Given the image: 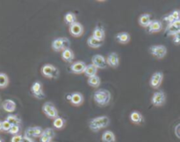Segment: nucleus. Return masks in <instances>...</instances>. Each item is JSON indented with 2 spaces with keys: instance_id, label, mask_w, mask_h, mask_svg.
Returning <instances> with one entry per match:
<instances>
[{
  "instance_id": "obj_39",
  "label": "nucleus",
  "mask_w": 180,
  "mask_h": 142,
  "mask_svg": "<svg viewBox=\"0 0 180 142\" xmlns=\"http://www.w3.org/2000/svg\"><path fill=\"white\" fill-rule=\"evenodd\" d=\"M51 140H52V138L43 135V134L40 138V142H51Z\"/></svg>"
},
{
  "instance_id": "obj_27",
  "label": "nucleus",
  "mask_w": 180,
  "mask_h": 142,
  "mask_svg": "<svg viewBox=\"0 0 180 142\" xmlns=\"http://www.w3.org/2000/svg\"><path fill=\"white\" fill-rule=\"evenodd\" d=\"M87 83L89 85L92 86L93 88H99L101 81H100V78L98 75H95V76H92V77H90L88 79Z\"/></svg>"
},
{
  "instance_id": "obj_8",
  "label": "nucleus",
  "mask_w": 180,
  "mask_h": 142,
  "mask_svg": "<svg viewBox=\"0 0 180 142\" xmlns=\"http://www.w3.org/2000/svg\"><path fill=\"white\" fill-rule=\"evenodd\" d=\"M43 133V129L40 126H34V127H29L25 132V136L27 138L34 139V138H41V136Z\"/></svg>"
},
{
  "instance_id": "obj_13",
  "label": "nucleus",
  "mask_w": 180,
  "mask_h": 142,
  "mask_svg": "<svg viewBox=\"0 0 180 142\" xmlns=\"http://www.w3.org/2000/svg\"><path fill=\"white\" fill-rule=\"evenodd\" d=\"M70 33L74 37H80L84 34V27L81 23L76 22L70 26Z\"/></svg>"
},
{
  "instance_id": "obj_28",
  "label": "nucleus",
  "mask_w": 180,
  "mask_h": 142,
  "mask_svg": "<svg viewBox=\"0 0 180 142\" xmlns=\"http://www.w3.org/2000/svg\"><path fill=\"white\" fill-rule=\"evenodd\" d=\"M65 123H66V121H65L64 119L58 117L57 119L54 120L53 125H54V127H55V128H56V129H62V128H63L64 127Z\"/></svg>"
},
{
  "instance_id": "obj_18",
  "label": "nucleus",
  "mask_w": 180,
  "mask_h": 142,
  "mask_svg": "<svg viewBox=\"0 0 180 142\" xmlns=\"http://www.w3.org/2000/svg\"><path fill=\"white\" fill-rule=\"evenodd\" d=\"M92 36L94 37L95 39H97V40L103 41L104 39H105V31H104V29L102 28V27H100V26H96L95 29L93 30Z\"/></svg>"
},
{
  "instance_id": "obj_30",
  "label": "nucleus",
  "mask_w": 180,
  "mask_h": 142,
  "mask_svg": "<svg viewBox=\"0 0 180 142\" xmlns=\"http://www.w3.org/2000/svg\"><path fill=\"white\" fill-rule=\"evenodd\" d=\"M6 120L12 125H19L20 124V120L15 115H9L6 118Z\"/></svg>"
},
{
  "instance_id": "obj_4",
  "label": "nucleus",
  "mask_w": 180,
  "mask_h": 142,
  "mask_svg": "<svg viewBox=\"0 0 180 142\" xmlns=\"http://www.w3.org/2000/svg\"><path fill=\"white\" fill-rule=\"evenodd\" d=\"M41 73L45 77L56 79L59 76V69L54 65L45 64L41 68Z\"/></svg>"
},
{
  "instance_id": "obj_1",
  "label": "nucleus",
  "mask_w": 180,
  "mask_h": 142,
  "mask_svg": "<svg viewBox=\"0 0 180 142\" xmlns=\"http://www.w3.org/2000/svg\"><path fill=\"white\" fill-rule=\"evenodd\" d=\"M93 99L99 106H105L111 101L110 91L105 89H99L93 93Z\"/></svg>"
},
{
  "instance_id": "obj_37",
  "label": "nucleus",
  "mask_w": 180,
  "mask_h": 142,
  "mask_svg": "<svg viewBox=\"0 0 180 142\" xmlns=\"http://www.w3.org/2000/svg\"><path fill=\"white\" fill-rule=\"evenodd\" d=\"M173 42L175 44H180V31L173 36Z\"/></svg>"
},
{
  "instance_id": "obj_16",
  "label": "nucleus",
  "mask_w": 180,
  "mask_h": 142,
  "mask_svg": "<svg viewBox=\"0 0 180 142\" xmlns=\"http://www.w3.org/2000/svg\"><path fill=\"white\" fill-rule=\"evenodd\" d=\"M2 107L7 112H13L16 110V103L13 100L6 99L2 103Z\"/></svg>"
},
{
  "instance_id": "obj_22",
  "label": "nucleus",
  "mask_w": 180,
  "mask_h": 142,
  "mask_svg": "<svg viewBox=\"0 0 180 142\" xmlns=\"http://www.w3.org/2000/svg\"><path fill=\"white\" fill-rule=\"evenodd\" d=\"M97 71H98V68H96L92 63V64H89V65L86 66V68H85L84 74L90 78V77H92V76L97 75H96L97 74Z\"/></svg>"
},
{
  "instance_id": "obj_41",
  "label": "nucleus",
  "mask_w": 180,
  "mask_h": 142,
  "mask_svg": "<svg viewBox=\"0 0 180 142\" xmlns=\"http://www.w3.org/2000/svg\"><path fill=\"white\" fill-rule=\"evenodd\" d=\"M22 142H35L33 139H30V138H27V137H23V140Z\"/></svg>"
},
{
  "instance_id": "obj_2",
  "label": "nucleus",
  "mask_w": 180,
  "mask_h": 142,
  "mask_svg": "<svg viewBox=\"0 0 180 142\" xmlns=\"http://www.w3.org/2000/svg\"><path fill=\"white\" fill-rule=\"evenodd\" d=\"M110 120L107 116H99L92 119L89 122V127L92 132H99L100 129L108 126Z\"/></svg>"
},
{
  "instance_id": "obj_6",
  "label": "nucleus",
  "mask_w": 180,
  "mask_h": 142,
  "mask_svg": "<svg viewBox=\"0 0 180 142\" xmlns=\"http://www.w3.org/2000/svg\"><path fill=\"white\" fill-rule=\"evenodd\" d=\"M149 53L157 59H163L167 54V48L163 45H154L149 47Z\"/></svg>"
},
{
  "instance_id": "obj_36",
  "label": "nucleus",
  "mask_w": 180,
  "mask_h": 142,
  "mask_svg": "<svg viewBox=\"0 0 180 142\" xmlns=\"http://www.w3.org/2000/svg\"><path fill=\"white\" fill-rule=\"evenodd\" d=\"M171 16L174 18L175 20H179L180 19V11L178 10H174L171 13Z\"/></svg>"
},
{
  "instance_id": "obj_23",
  "label": "nucleus",
  "mask_w": 180,
  "mask_h": 142,
  "mask_svg": "<svg viewBox=\"0 0 180 142\" xmlns=\"http://www.w3.org/2000/svg\"><path fill=\"white\" fill-rule=\"evenodd\" d=\"M87 44L92 48H99L103 45V41H100V40L95 39L92 36H91V37L88 38Z\"/></svg>"
},
{
  "instance_id": "obj_33",
  "label": "nucleus",
  "mask_w": 180,
  "mask_h": 142,
  "mask_svg": "<svg viewBox=\"0 0 180 142\" xmlns=\"http://www.w3.org/2000/svg\"><path fill=\"white\" fill-rule=\"evenodd\" d=\"M20 131V127L19 125H12L10 131L8 132L9 133H11L12 135H18V133Z\"/></svg>"
},
{
  "instance_id": "obj_42",
  "label": "nucleus",
  "mask_w": 180,
  "mask_h": 142,
  "mask_svg": "<svg viewBox=\"0 0 180 142\" xmlns=\"http://www.w3.org/2000/svg\"><path fill=\"white\" fill-rule=\"evenodd\" d=\"M3 130V128H2V122L0 121V131H2Z\"/></svg>"
},
{
  "instance_id": "obj_10",
  "label": "nucleus",
  "mask_w": 180,
  "mask_h": 142,
  "mask_svg": "<svg viewBox=\"0 0 180 142\" xmlns=\"http://www.w3.org/2000/svg\"><path fill=\"white\" fill-rule=\"evenodd\" d=\"M163 79V74L162 72H156L152 75L150 80H149V85L153 89H158L161 84Z\"/></svg>"
},
{
  "instance_id": "obj_11",
  "label": "nucleus",
  "mask_w": 180,
  "mask_h": 142,
  "mask_svg": "<svg viewBox=\"0 0 180 142\" xmlns=\"http://www.w3.org/2000/svg\"><path fill=\"white\" fill-rule=\"evenodd\" d=\"M67 99L72 104L76 105V106L81 105L83 102H84V97L79 92H74V93H71V94H68L67 95Z\"/></svg>"
},
{
  "instance_id": "obj_34",
  "label": "nucleus",
  "mask_w": 180,
  "mask_h": 142,
  "mask_svg": "<svg viewBox=\"0 0 180 142\" xmlns=\"http://www.w3.org/2000/svg\"><path fill=\"white\" fill-rule=\"evenodd\" d=\"M11 127H12V125H11L7 120H5V121L2 122V128H3L4 131L9 132L10 131V129H11Z\"/></svg>"
},
{
  "instance_id": "obj_25",
  "label": "nucleus",
  "mask_w": 180,
  "mask_h": 142,
  "mask_svg": "<svg viewBox=\"0 0 180 142\" xmlns=\"http://www.w3.org/2000/svg\"><path fill=\"white\" fill-rule=\"evenodd\" d=\"M130 120L134 124H140L143 121V117L142 115L138 112H133L130 114Z\"/></svg>"
},
{
  "instance_id": "obj_29",
  "label": "nucleus",
  "mask_w": 180,
  "mask_h": 142,
  "mask_svg": "<svg viewBox=\"0 0 180 142\" xmlns=\"http://www.w3.org/2000/svg\"><path fill=\"white\" fill-rule=\"evenodd\" d=\"M178 31H180V30H178V29L172 23H171V24H168L167 27L165 29L166 34H168V35H172V36H174L175 34H177Z\"/></svg>"
},
{
  "instance_id": "obj_14",
  "label": "nucleus",
  "mask_w": 180,
  "mask_h": 142,
  "mask_svg": "<svg viewBox=\"0 0 180 142\" xmlns=\"http://www.w3.org/2000/svg\"><path fill=\"white\" fill-rule=\"evenodd\" d=\"M86 64L84 62H76L71 66H70V71L74 74H82L84 72L85 68H86Z\"/></svg>"
},
{
  "instance_id": "obj_12",
  "label": "nucleus",
  "mask_w": 180,
  "mask_h": 142,
  "mask_svg": "<svg viewBox=\"0 0 180 142\" xmlns=\"http://www.w3.org/2000/svg\"><path fill=\"white\" fill-rule=\"evenodd\" d=\"M92 63L97 68H106V59L100 55H95L92 58Z\"/></svg>"
},
{
  "instance_id": "obj_17",
  "label": "nucleus",
  "mask_w": 180,
  "mask_h": 142,
  "mask_svg": "<svg viewBox=\"0 0 180 142\" xmlns=\"http://www.w3.org/2000/svg\"><path fill=\"white\" fill-rule=\"evenodd\" d=\"M115 38H116V40L119 43H121V44H127L130 40V34H128V33H126V32H122V33L117 34Z\"/></svg>"
},
{
  "instance_id": "obj_5",
  "label": "nucleus",
  "mask_w": 180,
  "mask_h": 142,
  "mask_svg": "<svg viewBox=\"0 0 180 142\" xmlns=\"http://www.w3.org/2000/svg\"><path fill=\"white\" fill-rule=\"evenodd\" d=\"M42 112L47 118L55 120L58 118V112L54 103L51 102H47L42 105Z\"/></svg>"
},
{
  "instance_id": "obj_35",
  "label": "nucleus",
  "mask_w": 180,
  "mask_h": 142,
  "mask_svg": "<svg viewBox=\"0 0 180 142\" xmlns=\"http://www.w3.org/2000/svg\"><path fill=\"white\" fill-rule=\"evenodd\" d=\"M22 140H23V137L20 134H18V135H14L12 137L11 142H22Z\"/></svg>"
},
{
  "instance_id": "obj_38",
  "label": "nucleus",
  "mask_w": 180,
  "mask_h": 142,
  "mask_svg": "<svg viewBox=\"0 0 180 142\" xmlns=\"http://www.w3.org/2000/svg\"><path fill=\"white\" fill-rule=\"evenodd\" d=\"M163 19H164L166 22H168L169 24H171V23H173L176 21L174 19V18L171 16V14H169L167 16H165V17L163 18Z\"/></svg>"
},
{
  "instance_id": "obj_21",
  "label": "nucleus",
  "mask_w": 180,
  "mask_h": 142,
  "mask_svg": "<svg viewBox=\"0 0 180 142\" xmlns=\"http://www.w3.org/2000/svg\"><path fill=\"white\" fill-rule=\"evenodd\" d=\"M74 57H75L74 52L72 51L70 48L65 49L64 51H63V54H62V58L63 59L66 63H71V62L74 60Z\"/></svg>"
},
{
  "instance_id": "obj_19",
  "label": "nucleus",
  "mask_w": 180,
  "mask_h": 142,
  "mask_svg": "<svg viewBox=\"0 0 180 142\" xmlns=\"http://www.w3.org/2000/svg\"><path fill=\"white\" fill-rule=\"evenodd\" d=\"M149 33H158L162 29V23L159 20H152L150 25L149 26Z\"/></svg>"
},
{
  "instance_id": "obj_40",
  "label": "nucleus",
  "mask_w": 180,
  "mask_h": 142,
  "mask_svg": "<svg viewBox=\"0 0 180 142\" xmlns=\"http://www.w3.org/2000/svg\"><path fill=\"white\" fill-rule=\"evenodd\" d=\"M175 133L180 139V124H178V125L175 127Z\"/></svg>"
},
{
  "instance_id": "obj_43",
  "label": "nucleus",
  "mask_w": 180,
  "mask_h": 142,
  "mask_svg": "<svg viewBox=\"0 0 180 142\" xmlns=\"http://www.w3.org/2000/svg\"><path fill=\"white\" fill-rule=\"evenodd\" d=\"M0 142H4V141H3V140H2V139H0Z\"/></svg>"
},
{
  "instance_id": "obj_7",
  "label": "nucleus",
  "mask_w": 180,
  "mask_h": 142,
  "mask_svg": "<svg viewBox=\"0 0 180 142\" xmlns=\"http://www.w3.org/2000/svg\"><path fill=\"white\" fill-rule=\"evenodd\" d=\"M165 101H166V96H165V93L162 91L154 93L153 97L151 98L152 104L154 106H157V107L163 105L165 103Z\"/></svg>"
},
{
  "instance_id": "obj_15",
  "label": "nucleus",
  "mask_w": 180,
  "mask_h": 142,
  "mask_svg": "<svg viewBox=\"0 0 180 142\" xmlns=\"http://www.w3.org/2000/svg\"><path fill=\"white\" fill-rule=\"evenodd\" d=\"M106 63L112 68H117L120 64V58L118 56L117 53H115V52L111 53L106 58Z\"/></svg>"
},
{
  "instance_id": "obj_31",
  "label": "nucleus",
  "mask_w": 180,
  "mask_h": 142,
  "mask_svg": "<svg viewBox=\"0 0 180 142\" xmlns=\"http://www.w3.org/2000/svg\"><path fill=\"white\" fill-rule=\"evenodd\" d=\"M9 83V79L8 76L4 73H0V88H6V86L8 85Z\"/></svg>"
},
{
  "instance_id": "obj_32",
  "label": "nucleus",
  "mask_w": 180,
  "mask_h": 142,
  "mask_svg": "<svg viewBox=\"0 0 180 142\" xmlns=\"http://www.w3.org/2000/svg\"><path fill=\"white\" fill-rule=\"evenodd\" d=\"M43 135H46V136L50 137V138H54L55 133V131L53 130L52 128H46L45 130H43Z\"/></svg>"
},
{
  "instance_id": "obj_9",
  "label": "nucleus",
  "mask_w": 180,
  "mask_h": 142,
  "mask_svg": "<svg viewBox=\"0 0 180 142\" xmlns=\"http://www.w3.org/2000/svg\"><path fill=\"white\" fill-rule=\"evenodd\" d=\"M31 92L38 99H44L46 97L44 92H43V90H42V84L40 82H35V83L32 85Z\"/></svg>"
},
{
  "instance_id": "obj_26",
  "label": "nucleus",
  "mask_w": 180,
  "mask_h": 142,
  "mask_svg": "<svg viewBox=\"0 0 180 142\" xmlns=\"http://www.w3.org/2000/svg\"><path fill=\"white\" fill-rule=\"evenodd\" d=\"M64 22L67 25L71 26L72 24L76 22V16L73 12H67L64 16Z\"/></svg>"
},
{
  "instance_id": "obj_20",
  "label": "nucleus",
  "mask_w": 180,
  "mask_h": 142,
  "mask_svg": "<svg viewBox=\"0 0 180 142\" xmlns=\"http://www.w3.org/2000/svg\"><path fill=\"white\" fill-rule=\"evenodd\" d=\"M152 22L151 20V16L148 13H144L142 15H141L139 18V23L140 25L143 27H149V26Z\"/></svg>"
},
{
  "instance_id": "obj_24",
  "label": "nucleus",
  "mask_w": 180,
  "mask_h": 142,
  "mask_svg": "<svg viewBox=\"0 0 180 142\" xmlns=\"http://www.w3.org/2000/svg\"><path fill=\"white\" fill-rule=\"evenodd\" d=\"M116 138L112 132L105 131L102 135V141L103 142H115Z\"/></svg>"
},
{
  "instance_id": "obj_3",
  "label": "nucleus",
  "mask_w": 180,
  "mask_h": 142,
  "mask_svg": "<svg viewBox=\"0 0 180 142\" xmlns=\"http://www.w3.org/2000/svg\"><path fill=\"white\" fill-rule=\"evenodd\" d=\"M70 41L67 38H57L52 41V48L55 52L64 51L70 48Z\"/></svg>"
}]
</instances>
